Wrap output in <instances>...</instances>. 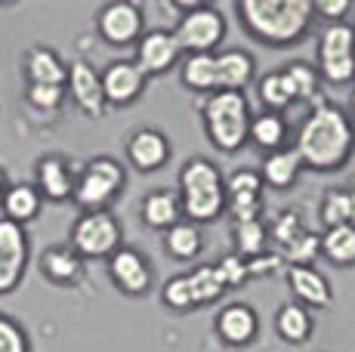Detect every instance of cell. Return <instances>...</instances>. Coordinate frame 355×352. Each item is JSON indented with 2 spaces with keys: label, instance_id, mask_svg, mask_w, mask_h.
<instances>
[{
  "label": "cell",
  "instance_id": "cell-1",
  "mask_svg": "<svg viewBox=\"0 0 355 352\" xmlns=\"http://www.w3.org/2000/svg\"><path fill=\"white\" fill-rule=\"evenodd\" d=\"M355 146V130L343 112L331 103H318L306 124L297 133V148L303 164L312 170H334L352 155Z\"/></svg>",
  "mask_w": 355,
  "mask_h": 352
},
{
  "label": "cell",
  "instance_id": "cell-2",
  "mask_svg": "<svg viewBox=\"0 0 355 352\" xmlns=\"http://www.w3.org/2000/svg\"><path fill=\"white\" fill-rule=\"evenodd\" d=\"M244 25L269 44H291L306 31L312 19V0H241Z\"/></svg>",
  "mask_w": 355,
  "mask_h": 352
},
{
  "label": "cell",
  "instance_id": "cell-3",
  "mask_svg": "<svg viewBox=\"0 0 355 352\" xmlns=\"http://www.w3.org/2000/svg\"><path fill=\"white\" fill-rule=\"evenodd\" d=\"M254 78V59L244 50H229V53H195L182 65V80L192 90H214L226 93L238 90L250 84Z\"/></svg>",
  "mask_w": 355,
  "mask_h": 352
},
{
  "label": "cell",
  "instance_id": "cell-4",
  "mask_svg": "<svg viewBox=\"0 0 355 352\" xmlns=\"http://www.w3.org/2000/svg\"><path fill=\"white\" fill-rule=\"evenodd\" d=\"M180 188H182V211L189 220H214L226 207V186L220 179V170L207 158H192L180 170Z\"/></svg>",
  "mask_w": 355,
  "mask_h": 352
},
{
  "label": "cell",
  "instance_id": "cell-5",
  "mask_svg": "<svg viewBox=\"0 0 355 352\" xmlns=\"http://www.w3.org/2000/svg\"><path fill=\"white\" fill-rule=\"evenodd\" d=\"M204 121H207V137L223 152H235L244 146L250 133V108L248 99L238 90L214 93L204 105Z\"/></svg>",
  "mask_w": 355,
  "mask_h": 352
},
{
  "label": "cell",
  "instance_id": "cell-6",
  "mask_svg": "<svg viewBox=\"0 0 355 352\" xmlns=\"http://www.w3.org/2000/svg\"><path fill=\"white\" fill-rule=\"evenodd\" d=\"M124 186V167L114 158H93L74 179L71 198L87 211H102Z\"/></svg>",
  "mask_w": 355,
  "mask_h": 352
},
{
  "label": "cell",
  "instance_id": "cell-7",
  "mask_svg": "<svg viewBox=\"0 0 355 352\" xmlns=\"http://www.w3.org/2000/svg\"><path fill=\"white\" fill-rule=\"evenodd\" d=\"M71 247L78 256H112L121 247V226L108 211H87L71 229Z\"/></svg>",
  "mask_w": 355,
  "mask_h": 352
},
{
  "label": "cell",
  "instance_id": "cell-8",
  "mask_svg": "<svg viewBox=\"0 0 355 352\" xmlns=\"http://www.w3.org/2000/svg\"><path fill=\"white\" fill-rule=\"evenodd\" d=\"M223 290H226V284H223L220 269L198 266L195 272L176 275V279L167 281V288H164V303L173 309H195V306H204V303L216 300Z\"/></svg>",
  "mask_w": 355,
  "mask_h": 352
},
{
  "label": "cell",
  "instance_id": "cell-9",
  "mask_svg": "<svg viewBox=\"0 0 355 352\" xmlns=\"http://www.w3.org/2000/svg\"><path fill=\"white\" fill-rule=\"evenodd\" d=\"M226 35V22H223L220 10L214 6H204V3H195L192 10H186V16L176 22V44L180 50H192L195 53H210L216 44Z\"/></svg>",
  "mask_w": 355,
  "mask_h": 352
},
{
  "label": "cell",
  "instance_id": "cell-10",
  "mask_svg": "<svg viewBox=\"0 0 355 352\" xmlns=\"http://www.w3.org/2000/svg\"><path fill=\"white\" fill-rule=\"evenodd\" d=\"M322 74L334 84H346L355 78V31L349 25H331L318 44Z\"/></svg>",
  "mask_w": 355,
  "mask_h": 352
},
{
  "label": "cell",
  "instance_id": "cell-11",
  "mask_svg": "<svg viewBox=\"0 0 355 352\" xmlns=\"http://www.w3.org/2000/svg\"><path fill=\"white\" fill-rule=\"evenodd\" d=\"M28 266V232L19 222L0 216V294L19 288Z\"/></svg>",
  "mask_w": 355,
  "mask_h": 352
},
{
  "label": "cell",
  "instance_id": "cell-12",
  "mask_svg": "<svg viewBox=\"0 0 355 352\" xmlns=\"http://www.w3.org/2000/svg\"><path fill=\"white\" fill-rule=\"evenodd\" d=\"M99 35L114 46L133 44L142 31V10L136 3H127V0H118V3H108L99 10Z\"/></svg>",
  "mask_w": 355,
  "mask_h": 352
},
{
  "label": "cell",
  "instance_id": "cell-13",
  "mask_svg": "<svg viewBox=\"0 0 355 352\" xmlns=\"http://www.w3.org/2000/svg\"><path fill=\"white\" fill-rule=\"evenodd\" d=\"M68 93H71V99L78 103V108L84 114H90V118H102L105 114V96H102V80H99V71L93 69L90 62H84V59H78V62L68 65Z\"/></svg>",
  "mask_w": 355,
  "mask_h": 352
},
{
  "label": "cell",
  "instance_id": "cell-14",
  "mask_svg": "<svg viewBox=\"0 0 355 352\" xmlns=\"http://www.w3.org/2000/svg\"><path fill=\"white\" fill-rule=\"evenodd\" d=\"M102 80V96L108 105H127L146 87V74L139 71L136 62H112L105 71L99 74Z\"/></svg>",
  "mask_w": 355,
  "mask_h": 352
},
{
  "label": "cell",
  "instance_id": "cell-15",
  "mask_svg": "<svg viewBox=\"0 0 355 352\" xmlns=\"http://www.w3.org/2000/svg\"><path fill=\"white\" fill-rule=\"evenodd\" d=\"M108 272H112L114 284L124 294H146L152 284V269H148L146 256L133 247H118L108 260Z\"/></svg>",
  "mask_w": 355,
  "mask_h": 352
},
{
  "label": "cell",
  "instance_id": "cell-16",
  "mask_svg": "<svg viewBox=\"0 0 355 352\" xmlns=\"http://www.w3.org/2000/svg\"><path fill=\"white\" fill-rule=\"evenodd\" d=\"M226 186V201L232 204V213H235V222H248L257 220L259 213V188H263V179L254 170H235Z\"/></svg>",
  "mask_w": 355,
  "mask_h": 352
},
{
  "label": "cell",
  "instance_id": "cell-17",
  "mask_svg": "<svg viewBox=\"0 0 355 352\" xmlns=\"http://www.w3.org/2000/svg\"><path fill=\"white\" fill-rule=\"evenodd\" d=\"M34 176H37V192L40 198H50V201H65L71 198L74 192V173L71 167H68L65 158H59V155H46V158L37 161V167H34Z\"/></svg>",
  "mask_w": 355,
  "mask_h": 352
},
{
  "label": "cell",
  "instance_id": "cell-18",
  "mask_svg": "<svg viewBox=\"0 0 355 352\" xmlns=\"http://www.w3.org/2000/svg\"><path fill=\"white\" fill-rule=\"evenodd\" d=\"M180 56V44H176L173 31H148L146 37L139 40V50H136V65H139L142 74L152 71H164L176 62Z\"/></svg>",
  "mask_w": 355,
  "mask_h": 352
},
{
  "label": "cell",
  "instance_id": "cell-19",
  "mask_svg": "<svg viewBox=\"0 0 355 352\" xmlns=\"http://www.w3.org/2000/svg\"><path fill=\"white\" fill-rule=\"evenodd\" d=\"M170 155V142L164 133L152 130V127H146V130H136L133 137L127 142V158L130 164L136 167V170H158V167L167 161Z\"/></svg>",
  "mask_w": 355,
  "mask_h": 352
},
{
  "label": "cell",
  "instance_id": "cell-20",
  "mask_svg": "<svg viewBox=\"0 0 355 352\" xmlns=\"http://www.w3.org/2000/svg\"><path fill=\"white\" fill-rule=\"evenodd\" d=\"M257 313L250 306H244V303H232L226 306L220 315H216V331H220V337L232 346H244V343H250L257 337Z\"/></svg>",
  "mask_w": 355,
  "mask_h": 352
},
{
  "label": "cell",
  "instance_id": "cell-21",
  "mask_svg": "<svg viewBox=\"0 0 355 352\" xmlns=\"http://www.w3.org/2000/svg\"><path fill=\"white\" fill-rule=\"evenodd\" d=\"M40 192L31 186V182H16V186H6L3 198H0V207H3V220L19 222L25 226L28 220L40 213Z\"/></svg>",
  "mask_w": 355,
  "mask_h": 352
},
{
  "label": "cell",
  "instance_id": "cell-22",
  "mask_svg": "<svg viewBox=\"0 0 355 352\" xmlns=\"http://www.w3.org/2000/svg\"><path fill=\"white\" fill-rule=\"evenodd\" d=\"M80 256L74 254L71 245H53L40 256V272L56 284H74L80 279Z\"/></svg>",
  "mask_w": 355,
  "mask_h": 352
},
{
  "label": "cell",
  "instance_id": "cell-23",
  "mask_svg": "<svg viewBox=\"0 0 355 352\" xmlns=\"http://www.w3.org/2000/svg\"><path fill=\"white\" fill-rule=\"evenodd\" d=\"M25 71H28L31 84H50V87H65V78H68L65 62L50 46H34L25 56Z\"/></svg>",
  "mask_w": 355,
  "mask_h": 352
},
{
  "label": "cell",
  "instance_id": "cell-24",
  "mask_svg": "<svg viewBox=\"0 0 355 352\" xmlns=\"http://www.w3.org/2000/svg\"><path fill=\"white\" fill-rule=\"evenodd\" d=\"M288 279H291L293 294L303 303H309V306H327L331 303V284H327L324 275L312 272L309 266H291Z\"/></svg>",
  "mask_w": 355,
  "mask_h": 352
},
{
  "label": "cell",
  "instance_id": "cell-25",
  "mask_svg": "<svg viewBox=\"0 0 355 352\" xmlns=\"http://www.w3.org/2000/svg\"><path fill=\"white\" fill-rule=\"evenodd\" d=\"M318 250L337 266L355 263V226H334L318 238Z\"/></svg>",
  "mask_w": 355,
  "mask_h": 352
},
{
  "label": "cell",
  "instance_id": "cell-26",
  "mask_svg": "<svg viewBox=\"0 0 355 352\" xmlns=\"http://www.w3.org/2000/svg\"><path fill=\"white\" fill-rule=\"evenodd\" d=\"M180 201L173 192H152L142 201V220L152 229H170L180 222Z\"/></svg>",
  "mask_w": 355,
  "mask_h": 352
},
{
  "label": "cell",
  "instance_id": "cell-27",
  "mask_svg": "<svg viewBox=\"0 0 355 352\" xmlns=\"http://www.w3.org/2000/svg\"><path fill=\"white\" fill-rule=\"evenodd\" d=\"M300 164H303V161H300V155L293 152V148L272 152L263 164V179L275 188H288V186H293V179H297Z\"/></svg>",
  "mask_w": 355,
  "mask_h": 352
},
{
  "label": "cell",
  "instance_id": "cell-28",
  "mask_svg": "<svg viewBox=\"0 0 355 352\" xmlns=\"http://www.w3.org/2000/svg\"><path fill=\"white\" fill-rule=\"evenodd\" d=\"M275 328L288 343H303L306 337L312 334V318L303 306H297V303H284L275 315Z\"/></svg>",
  "mask_w": 355,
  "mask_h": 352
},
{
  "label": "cell",
  "instance_id": "cell-29",
  "mask_svg": "<svg viewBox=\"0 0 355 352\" xmlns=\"http://www.w3.org/2000/svg\"><path fill=\"white\" fill-rule=\"evenodd\" d=\"M322 222L334 226H355V188L352 192H327L322 201Z\"/></svg>",
  "mask_w": 355,
  "mask_h": 352
},
{
  "label": "cell",
  "instance_id": "cell-30",
  "mask_svg": "<svg viewBox=\"0 0 355 352\" xmlns=\"http://www.w3.org/2000/svg\"><path fill=\"white\" fill-rule=\"evenodd\" d=\"M167 250L176 256V260H192L201 250V232L192 222H176V226L167 229Z\"/></svg>",
  "mask_w": 355,
  "mask_h": 352
},
{
  "label": "cell",
  "instance_id": "cell-31",
  "mask_svg": "<svg viewBox=\"0 0 355 352\" xmlns=\"http://www.w3.org/2000/svg\"><path fill=\"white\" fill-rule=\"evenodd\" d=\"M250 139L257 142L259 148H278L284 142V121L278 118L275 112L259 114V118L250 121Z\"/></svg>",
  "mask_w": 355,
  "mask_h": 352
},
{
  "label": "cell",
  "instance_id": "cell-32",
  "mask_svg": "<svg viewBox=\"0 0 355 352\" xmlns=\"http://www.w3.org/2000/svg\"><path fill=\"white\" fill-rule=\"evenodd\" d=\"M259 96H263L266 105L282 108V105H288L297 99V90H293L291 78L284 71H272V74H266L263 84H259Z\"/></svg>",
  "mask_w": 355,
  "mask_h": 352
},
{
  "label": "cell",
  "instance_id": "cell-33",
  "mask_svg": "<svg viewBox=\"0 0 355 352\" xmlns=\"http://www.w3.org/2000/svg\"><path fill=\"white\" fill-rule=\"evenodd\" d=\"M235 241L238 250L244 254V260H254V256L263 254L266 245V229L259 220H248V222H235Z\"/></svg>",
  "mask_w": 355,
  "mask_h": 352
},
{
  "label": "cell",
  "instance_id": "cell-34",
  "mask_svg": "<svg viewBox=\"0 0 355 352\" xmlns=\"http://www.w3.org/2000/svg\"><path fill=\"white\" fill-rule=\"evenodd\" d=\"M0 352H31L25 328L3 313H0Z\"/></svg>",
  "mask_w": 355,
  "mask_h": 352
},
{
  "label": "cell",
  "instance_id": "cell-35",
  "mask_svg": "<svg viewBox=\"0 0 355 352\" xmlns=\"http://www.w3.org/2000/svg\"><path fill=\"white\" fill-rule=\"evenodd\" d=\"M318 254H322V250H318V235L303 232L291 247H284L278 256H282V260H288L291 266H306V263H312Z\"/></svg>",
  "mask_w": 355,
  "mask_h": 352
},
{
  "label": "cell",
  "instance_id": "cell-36",
  "mask_svg": "<svg viewBox=\"0 0 355 352\" xmlns=\"http://www.w3.org/2000/svg\"><path fill=\"white\" fill-rule=\"evenodd\" d=\"M284 74L291 78L293 90H297V99H306V96H312V93L318 90V78H315V71H312V65L291 62L288 69H284Z\"/></svg>",
  "mask_w": 355,
  "mask_h": 352
},
{
  "label": "cell",
  "instance_id": "cell-37",
  "mask_svg": "<svg viewBox=\"0 0 355 352\" xmlns=\"http://www.w3.org/2000/svg\"><path fill=\"white\" fill-rule=\"evenodd\" d=\"M65 99V87H50V84H28V103L34 108H59Z\"/></svg>",
  "mask_w": 355,
  "mask_h": 352
},
{
  "label": "cell",
  "instance_id": "cell-38",
  "mask_svg": "<svg viewBox=\"0 0 355 352\" xmlns=\"http://www.w3.org/2000/svg\"><path fill=\"white\" fill-rule=\"evenodd\" d=\"M303 232H306V229H303V222H300L297 213H282V216H278V222H275L272 238H275V245L284 250V247H291Z\"/></svg>",
  "mask_w": 355,
  "mask_h": 352
},
{
  "label": "cell",
  "instance_id": "cell-39",
  "mask_svg": "<svg viewBox=\"0 0 355 352\" xmlns=\"http://www.w3.org/2000/svg\"><path fill=\"white\" fill-rule=\"evenodd\" d=\"M216 269H220L223 284H226V288H229V284H235V288H238V284H244L250 279V275H248V263H244V256H238V254L223 256V263Z\"/></svg>",
  "mask_w": 355,
  "mask_h": 352
},
{
  "label": "cell",
  "instance_id": "cell-40",
  "mask_svg": "<svg viewBox=\"0 0 355 352\" xmlns=\"http://www.w3.org/2000/svg\"><path fill=\"white\" fill-rule=\"evenodd\" d=\"M244 263H248V275H269L275 269H282L284 260L278 254H259L254 260H244Z\"/></svg>",
  "mask_w": 355,
  "mask_h": 352
},
{
  "label": "cell",
  "instance_id": "cell-41",
  "mask_svg": "<svg viewBox=\"0 0 355 352\" xmlns=\"http://www.w3.org/2000/svg\"><path fill=\"white\" fill-rule=\"evenodd\" d=\"M312 12H322L327 19H340L349 12V0H318V3H312Z\"/></svg>",
  "mask_w": 355,
  "mask_h": 352
},
{
  "label": "cell",
  "instance_id": "cell-42",
  "mask_svg": "<svg viewBox=\"0 0 355 352\" xmlns=\"http://www.w3.org/2000/svg\"><path fill=\"white\" fill-rule=\"evenodd\" d=\"M3 192H6V173L0 170V198H3Z\"/></svg>",
  "mask_w": 355,
  "mask_h": 352
},
{
  "label": "cell",
  "instance_id": "cell-43",
  "mask_svg": "<svg viewBox=\"0 0 355 352\" xmlns=\"http://www.w3.org/2000/svg\"><path fill=\"white\" fill-rule=\"evenodd\" d=\"M352 108H355V96H352Z\"/></svg>",
  "mask_w": 355,
  "mask_h": 352
},
{
  "label": "cell",
  "instance_id": "cell-44",
  "mask_svg": "<svg viewBox=\"0 0 355 352\" xmlns=\"http://www.w3.org/2000/svg\"><path fill=\"white\" fill-rule=\"evenodd\" d=\"M352 31H355V28H352Z\"/></svg>",
  "mask_w": 355,
  "mask_h": 352
}]
</instances>
